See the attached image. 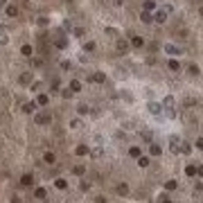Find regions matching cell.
Here are the masks:
<instances>
[{"instance_id": "obj_38", "label": "cell", "mask_w": 203, "mask_h": 203, "mask_svg": "<svg viewBox=\"0 0 203 203\" xmlns=\"http://www.w3.org/2000/svg\"><path fill=\"white\" fill-rule=\"evenodd\" d=\"M61 95L66 97V100H70V97H72V90H70V88H63V90H61Z\"/></svg>"}, {"instance_id": "obj_42", "label": "cell", "mask_w": 203, "mask_h": 203, "mask_svg": "<svg viewBox=\"0 0 203 203\" xmlns=\"http://www.w3.org/2000/svg\"><path fill=\"white\" fill-rule=\"evenodd\" d=\"M160 203H174V201H172L167 194H162V196H160Z\"/></svg>"}, {"instance_id": "obj_11", "label": "cell", "mask_w": 203, "mask_h": 203, "mask_svg": "<svg viewBox=\"0 0 203 203\" xmlns=\"http://www.w3.org/2000/svg\"><path fill=\"white\" fill-rule=\"evenodd\" d=\"M88 81H95V84H104V81H106V74H104V72H92Z\"/></svg>"}, {"instance_id": "obj_23", "label": "cell", "mask_w": 203, "mask_h": 203, "mask_svg": "<svg viewBox=\"0 0 203 203\" xmlns=\"http://www.w3.org/2000/svg\"><path fill=\"white\" fill-rule=\"evenodd\" d=\"M118 194H120V196H126V194H129V185H126V183H120V185H118Z\"/></svg>"}, {"instance_id": "obj_37", "label": "cell", "mask_w": 203, "mask_h": 203, "mask_svg": "<svg viewBox=\"0 0 203 203\" xmlns=\"http://www.w3.org/2000/svg\"><path fill=\"white\" fill-rule=\"evenodd\" d=\"M187 72L192 74V77H196V74L201 72V68H199V66H190V70H187Z\"/></svg>"}, {"instance_id": "obj_2", "label": "cell", "mask_w": 203, "mask_h": 203, "mask_svg": "<svg viewBox=\"0 0 203 203\" xmlns=\"http://www.w3.org/2000/svg\"><path fill=\"white\" fill-rule=\"evenodd\" d=\"M34 124H38V126H43V124H52V113L48 111H41L34 115Z\"/></svg>"}, {"instance_id": "obj_9", "label": "cell", "mask_w": 203, "mask_h": 203, "mask_svg": "<svg viewBox=\"0 0 203 203\" xmlns=\"http://www.w3.org/2000/svg\"><path fill=\"white\" fill-rule=\"evenodd\" d=\"M32 183H34L32 174H23V176H20V185H23V187H32Z\"/></svg>"}, {"instance_id": "obj_35", "label": "cell", "mask_w": 203, "mask_h": 203, "mask_svg": "<svg viewBox=\"0 0 203 203\" xmlns=\"http://www.w3.org/2000/svg\"><path fill=\"white\" fill-rule=\"evenodd\" d=\"M41 88H43V81H32V90L34 92H38Z\"/></svg>"}, {"instance_id": "obj_30", "label": "cell", "mask_w": 203, "mask_h": 203, "mask_svg": "<svg viewBox=\"0 0 203 203\" xmlns=\"http://www.w3.org/2000/svg\"><path fill=\"white\" fill-rule=\"evenodd\" d=\"M72 34H74V36H79V38H84L86 36V30H84V27H74Z\"/></svg>"}, {"instance_id": "obj_26", "label": "cell", "mask_w": 203, "mask_h": 203, "mask_svg": "<svg viewBox=\"0 0 203 203\" xmlns=\"http://www.w3.org/2000/svg\"><path fill=\"white\" fill-rule=\"evenodd\" d=\"M95 48H97V43H95V41H86V43H84V52H92Z\"/></svg>"}, {"instance_id": "obj_32", "label": "cell", "mask_w": 203, "mask_h": 203, "mask_svg": "<svg viewBox=\"0 0 203 203\" xmlns=\"http://www.w3.org/2000/svg\"><path fill=\"white\" fill-rule=\"evenodd\" d=\"M178 187V181H167L165 183V190H169V192H172V190H176Z\"/></svg>"}, {"instance_id": "obj_48", "label": "cell", "mask_w": 203, "mask_h": 203, "mask_svg": "<svg viewBox=\"0 0 203 203\" xmlns=\"http://www.w3.org/2000/svg\"><path fill=\"white\" fill-rule=\"evenodd\" d=\"M2 7H7V0H0V9Z\"/></svg>"}, {"instance_id": "obj_46", "label": "cell", "mask_w": 203, "mask_h": 203, "mask_svg": "<svg viewBox=\"0 0 203 203\" xmlns=\"http://www.w3.org/2000/svg\"><path fill=\"white\" fill-rule=\"evenodd\" d=\"M113 5H115V7H122V5H124V0H113Z\"/></svg>"}, {"instance_id": "obj_12", "label": "cell", "mask_w": 203, "mask_h": 203, "mask_svg": "<svg viewBox=\"0 0 203 203\" xmlns=\"http://www.w3.org/2000/svg\"><path fill=\"white\" fill-rule=\"evenodd\" d=\"M32 79H34V74H32V72H23L20 77H18V84L27 86V84H32Z\"/></svg>"}, {"instance_id": "obj_45", "label": "cell", "mask_w": 203, "mask_h": 203, "mask_svg": "<svg viewBox=\"0 0 203 203\" xmlns=\"http://www.w3.org/2000/svg\"><path fill=\"white\" fill-rule=\"evenodd\" d=\"M142 138H144L147 142H151V133H149V131H144V133H142Z\"/></svg>"}, {"instance_id": "obj_1", "label": "cell", "mask_w": 203, "mask_h": 203, "mask_svg": "<svg viewBox=\"0 0 203 203\" xmlns=\"http://www.w3.org/2000/svg\"><path fill=\"white\" fill-rule=\"evenodd\" d=\"M167 16H169V11H167L165 7H156L154 14H151V18H154V23L162 25V23H167Z\"/></svg>"}, {"instance_id": "obj_27", "label": "cell", "mask_w": 203, "mask_h": 203, "mask_svg": "<svg viewBox=\"0 0 203 203\" xmlns=\"http://www.w3.org/2000/svg\"><path fill=\"white\" fill-rule=\"evenodd\" d=\"M34 196H36V199H45L48 192H45V187H36V190H34Z\"/></svg>"}, {"instance_id": "obj_40", "label": "cell", "mask_w": 203, "mask_h": 203, "mask_svg": "<svg viewBox=\"0 0 203 203\" xmlns=\"http://www.w3.org/2000/svg\"><path fill=\"white\" fill-rule=\"evenodd\" d=\"M79 187L86 192V190H90V183H88V181H81V183H79Z\"/></svg>"}, {"instance_id": "obj_8", "label": "cell", "mask_w": 203, "mask_h": 203, "mask_svg": "<svg viewBox=\"0 0 203 203\" xmlns=\"http://www.w3.org/2000/svg\"><path fill=\"white\" fill-rule=\"evenodd\" d=\"M5 14H7V18H16V16H18V7H16V5H7V7H5Z\"/></svg>"}, {"instance_id": "obj_22", "label": "cell", "mask_w": 203, "mask_h": 203, "mask_svg": "<svg viewBox=\"0 0 203 203\" xmlns=\"http://www.w3.org/2000/svg\"><path fill=\"white\" fill-rule=\"evenodd\" d=\"M72 174H74V176H84V174H86V165H74Z\"/></svg>"}, {"instance_id": "obj_43", "label": "cell", "mask_w": 203, "mask_h": 203, "mask_svg": "<svg viewBox=\"0 0 203 203\" xmlns=\"http://www.w3.org/2000/svg\"><path fill=\"white\" fill-rule=\"evenodd\" d=\"M48 23H50V20L45 18V16H41V18H38V25H43V27H45V25H48Z\"/></svg>"}, {"instance_id": "obj_17", "label": "cell", "mask_w": 203, "mask_h": 203, "mask_svg": "<svg viewBox=\"0 0 203 203\" xmlns=\"http://www.w3.org/2000/svg\"><path fill=\"white\" fill-rule=\"evenodd\" d=\"M54 45H56L59 50H66V48H68V38H66V36H59V38L54 41Z\"/></svg>"}, {"instance_id": "obj_24", "label": "cell", "mask_w": 203, "mask_h": 203, "mask_svg": "<svg viewBox=\"0 0 203 203\" xmlns=\"http://www.w3.org/2000/svg\"><path fill=\"white\" fill-rule=\"evenodd\" d=\"M54 185H56V190H68V181L66 178H56Z\"/></svg>"}, {"instance_id": "obj_25", "label": "cell", "mask_w": 203, "mask_h": 203, "mask_svg": "<svg viewBox=\"0 0 203 203\" xmlns=\"http://www.w3.org/2000/svg\"><path fill=\"white\" fill-rule=\"evenodd\" d=\"M169 70H172V72H181V63H178L176 59H172V61H169Z\"/></svg>"}, {"instance_id": "obj_34", "label": "cell", "mask_w": 203, "mask_h": 203, "mask_svg": "<svg viewBox=\"0 0 203 203\" xmlns=\"http://www.w3.org/2000/svg\"><path fill=\"white\" fill-rule=\"evenodd\" d=\"M59 66H61V70H70V68H72V63L68 61V59H63V61L59 63Z\"/></svg>"}, {"instance_id": "obj_39", "label": "cell", "mask_w": 203, "mask_h": 203, "mask_svg": "<svg viewBox=\"0 0 203 203\" xmlns=\"http://www.w3.org/2000/svg\"><path fill=\"white\" fill-rule=\"evenodd\" d=\"M0 43H2V45L9 43V38H7V34H5V32H0Z\"/></svg>"}, {"instance_id": "obj_5", "label": "cell", "mask_w": 203, "mask_h": 203, "mask_svg": "<svg viewBox=\"0 0 203 203\" xmlns=\"http://www.w3.org/2000/svg\"><path fill=\"white\" fill-rule=\"evenodd\" d=\"M149 113H151V115H160L162 113V104H158V102H149Z\"/></svg>"}, {"instance_id": "obj_21", "label": "cell", "mask_w": 203, "mask_h": 203, "mask_svg": "<svg viewBox=\"0 0 203 203\" xmlns=\"http://www.w3.org/2000/svg\"><path fill=\"white\" fill-rule=\"evenodd\" d=\"M140 154H142V151H140V147H138V144H131V147H129V156H131V158H138Z\"/></svg>"}, {"instance_id": "obj_18", "label": "cell", "mask_w": 203, "mask_h": 203, "mask_svg": "<svg viewBox=\"0 0 203 203\" xmlns=\"http://www.w3.org/2000/svg\"><path fill=\"white\" fill-rule=\"evenodd\" d=\"M43 162H48V165H54V162H56V156L52 154V151H45V156H43Z\"/></svg>"}, {"instance_id": "obj_13", "label": "cell", "mask_w": 203, "mask_h": 203, "mask_svg": "<svg viewBox=\"0 0 203 203\" xmlns=\"http://www.w3.org/2000/svg\"><path fill=\"white\" fill-rule=\"evenodd\" d=\"M68 88H70L72 92H81V90H84V84H81L79 79H72V81H70V86H68Z\"/></svg>"}, {"instance_id": "obj_28", "label": "cell", "mask_w": 203, "mask_h": 203, "mask_svg": "<svg viewBox=\"0 0 203 203\" xmlns=\"http://www.w3.org/2000/svg\"><path fill=\"white\" fill-rule=\"evenodd\" d=\"M156 7H158V5H156L154 0H144V11H154Z\"/></svg>"}, {"instance_id": "obj_14", "label": "cell", "mask_w": 203, "mask_h": 203, "mask_svg": "<svg viewBox=\"0 0 203 203\" xmlns=\"http://www.w3.org/2000/svg\"><path fill=\"white\" fill-rule=\"evenodd\" d=\"M131 48H144V38L142 36H131Z\"/></svg>"}, {"instance_id": "obj_4", "label": "cell", "mask_w": 203, "mask_h": 203, "mask_svg": "<svg viewBox=\"0 0 203 203\" xmlns=\"http://www.w3.org/2000/svg\"><path fill=\"white\" fill-rule=\"evenodd\" d=\"M165 52H167L169 56H178V54H181V48H178V45H174V43H167V45H165Z\"/></svg>"}, {"instance_id": "obj_7", "label": "cell", "mask_w": 203, "mask_h": 203, "mask_svg": "<svg viewBox=\"0 0 203 203\" xmlns=\"http://www.w3.org/2000/svg\"><path fill=\"white\" fill-rule=\"evenodd\" d=\"M36 108H38V104H36V102H25V104H23V113H27V115L34 113Z\"/></svg>"}, {"instance_id": "obj_33", "label": "cell", "mask_w": 203, "mask_h": 203, "mask_svg": "<svg viewBox=\"0 0 203 203\" xmlns=\"http://www.w3.org/2000/svg\"><path fill=\"white\" fill-rule=\"evenodd\" d=\"M162 106L172 108V106H174V97H172V95H167V97H165V102H162Z\"/></svg>"}, {"instance_id": "obj_36", "label": "cell", "mask_w": 203, "mask_h": 203, "mask_svg": "<svg viewBox=\"0 0 203 203\" xmlns=\"http://www.w3.org/2000/svg\"><path fill=\"white\" fill-rule=\"evenodd\" d=\"M90 154H92V158H102V154H104V149H102V147H97V149H92V151H90Z\"/></svg>"}, {"instance_id": "obj_16", "label": "cell", "mask_w": 203, "mask_h": 203, "mask_svg": "<svg viewBox=\"0 0 203 203\" xmlns=\"http://www.w3.org/2000/svg\"><path fill=\"white\" fill-rule=\"evenodd\" d=\"M140 20L142 23H147V25H149V23H154V18H151V11H140Z\"/></svg>"}, {"instance_id": "obj_20", "label": "cell", "mask_w": 203, "mask_h": 203, "mask_svg": "<svg viewBox=\"0 0 203 203\" xmlns=\"http://www.w3.org/2000/svg\"><path fill=\"white\" fill-rule=\"evenodd\" d=\"M20 54H23V56H27V59H30V56L34 54L32 45H27V43H25V45H23V48H20Z\"/></svg>"}, {"instance_id": "obj_41", "label": "cell", "mask_w": 203, "mask_h": 203, "mask_svg": "<svg viewBox=\"0 0 203 203\" xmlns=\"http://www.w3.org/2000/svg\"><path fill=\"white\" fill-rule=\"evenodd\" d=\"M56 90H59V79L52 81V90H50V92H56Z\"/></svg>"}, {"instance_id": "obj_6", "label": "cell", "mask_w": 203, "mask_h": 203, "mask_svg": "<svg viewBox=\"0 0 203 203\" xmlns=\"http://www.w3.org/2000/svg\"><path fill=\"white\" fill-rule=\"evenodd\" d=\"M149 154L156 156V158H160V156H162V147H160V144H156V142H151V144H149Z\"/></svg>"}, {"instance_id": "obj_3", "label": "cell", "mask_w": 203, "mask_h": 203, "mask_svg": "<svg viewBox=\"0 0 203 203\" xmlns=\"http://www.w3.org/2000/svg\"><path fill=\"white\" fill-rule=\"evenodd\" d=\"M88 154H90L88 144H77V147H74V156H79V158H81V156H88Z\"/></svg>"}, {"instance_id": "obj_47", "label": "cell", "mask_w": 203, "mask_h": 203, "mask_svg": "<svg viewBox=\"0 0 203 203\" xmlns=\"http://www.w3.org/2000/svg\"><path fill=\"white\" fill-rule=\"evenodd\" d=\"M11 203H20V196H11Z\"/></svg>"}, {"instance_id": "obj_15", "label": "cell", "mask_w": 203, "mask_h": 203, "mask_svg": "<svg viewBox=\"0 0 203 203\" xmlns=\"http://www.w3.org/2000/svg\"><path fill=\"white\" fill-rule=\"evenodd\" d=\"M136 160H138V167H149V165H151V160H149V156H142V154L138 156Z\"/></svg>"}, {"instance_id": "obj_31", "label": "cell", "mask_w": 203, "mask_h": 203, "mask_svg": "<svg viewBox=\"0 0 203 203\" xmlns=\"http://www.w3.org/2000/svg\"><path fill=\"white\" fill-rule=\"evenodd\" d=\"M70 129H81V120L79 118H72L70 120Z\"/></svg>"}, {"instance_id": "obj_10", "label": "cell", "mask_w": 203, "mask_h": 203, "mask_svg": "<svg viewBox=\"0 0 203 203\" xmlns=\"http://www.w3.org/2000/svg\"><path fill=\"white\" fill-rule=\"evenodd\" d=\"M118 50L124 54V52H129V50H131V43H129V41H124V38H118Z\"/></svg>"}, {"instance_id": "obj_19", "label": "cell", "mask_w": 203, "mask_h": 203, "mask_svg": "<svg viewBox=\"0 0 203 203\" xmlns=\"http://www.w3.org/2000/svg\"><path fill=\"white\" fill-rule=\"evenodd\" d=\"M48 102H50V97L45 95V92H41V95L36 97V104H38V106H48Z\"/></svg>"}, {"instance_id": "obj_44", "label": "cell", "mask_w": 203, "mask_h": 203, "mask_svg": "<svg viewBox=\"0 0 203 203\" xmlns=\"http://www.w3.org/2000/svg\"><path fill=\"white\" fill-rule=\"evenodd\" d=\"M104 32H106V34H108V36H115V34H118V32H115V30H113V27H106V30H104Z\"/></svg>"}, {"instance_id": "obj_29", "label": "cell", "mask_w": 203, "mask_h": 203, "mask_svg": "<svg viewBox=\"0 0 203 203\" xmlns=\"http://www.w3.org/2000/svg\"><path fill=\"white\" fill-rule=\"evenodd\" d=\"M77 113H79V115H88V113H90V108L86 106V104H79V106H77Z\"/></svg>"}]
</instances>
